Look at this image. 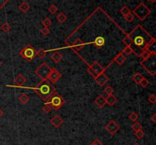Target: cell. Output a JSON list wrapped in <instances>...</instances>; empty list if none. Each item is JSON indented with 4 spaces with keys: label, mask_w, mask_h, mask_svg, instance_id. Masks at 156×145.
I'll list each match as a JSON object with an SVG mask.
<instances>
[{
    "label": "cell",
    "mask_w": 156,
    "mask_h": 145,
    "mask_svg": "<svg viewBox=\"0 0 156 145\" xmlns=\"http://www.w3.org/2000/svg\"><path fill=\"white\" fill-rule=\"evenodd\" d=\"M133 49L131 48V46H126V47L123 49V53L124 54V55H127V56H129V55H130V54L133 52Z\"/></svg>",
    "instance_id": "836d02e7"
},
{
    "label": "cell",
    "mask_w": 156,
    "mask_h": 145,
    "mask_svg": "<svg viewBox=\"0 0 156 145\" xmlns=\"http://www.w3.org/2000/svg\"><path fill=\"white\" fill-rule=\"evenodd\" d=\"M0 129H1V127H0Z\"/></svg>",
    "instance_id": "681fc988"
},
{
    "label": "cell",
    "mask_w": 156,
    "mask_h": 145,
    "mask_svg": "<svg viewBox=\"0 0 156 145\" xmlns=\"http://www.w3.org/2000/svg\"><path fill=\"white\" fill-rule=\"evenodd\" d=\"M19 100L21 102L22 104H25L27 103V102L29 101V97L27 95V94H25V93H23V94H21L19 97Z\"/></svg>",
    "instance_id": "d4e9b609"
},
{
    "label": "cell",
    "mask_w": 156,
    "mask_h": 145,
    "mask_svg": "<svg viewBox=\"0 0 156 145\" xmlns=\"http://www.w3.org/2000/svg\"><path fill=\"white\" fill-rule=\"evenodd\" d=\"M87 71H88V74H89V75H91L92 77H93L94 78H95L96 77L98 76V75H97V74H96L95 71H94L93 69H92V68H91V67H90V66L88 67V68Z\"/></svg>",
    "instance_id": "ab89813d"
},
{
    "label": "cell",
    "mask_w": 156,
    "mask_h": 145,
    "mask_svg": "<svg viewBox=\"0 0 156 145\" xmlns=\"http://www.w3.org/2000/svg\"><path fill=\"white\" fill-rule=\"evenodd\" d=\"M148 100L150 103L155 104L156 103V96L155 94H151V95L148 97Z\"/></svg>",
    "instance_id": "74e56055"
},
{
    "label": "cell",
    "mask_w": 156,
    "mask_h": 145,
    "mask_svg": "<svg viewBox=\"0 0 156 145\" xmlns=\"http://www.w3.org/2000/svg\"><path fill=\"white\" fill-rule=\"evenodd\" d=\"M51 70H52V69L50 68V65H48L46 62H44L36 69L35 73L42 80H44V79H47L48 75L51 71Z\"/></svg>",
    "instance_id": "8992f818"
},
{
    "label": "cell",
    "mask_w": 156,
    "mask_h": 145,
    "mask_svg": "<svg viewBox=\"0 0 156 145\" xmlns=\"http://www.w3.org/2000/svg\"><path fill=\"white\" fill-rule=\"evenodd\" d=\"M133 145H140V144H138V143H134Z\"/></svg>",
    "instance_id": "bcb514c9"
},
{
    "label": "cell",
    "mask_w": 156,
    "mask_h": 145,
    "mask_svg": "<svg viewBox=\"0 0 156 145\" xmlns=\"http://www.w3.org/2000/svg\"><path fill=\"white\" fill-rule=\"evenodd\" d=\"M84 43L81 41L80 39H77L74 43H73V48L75 51H80L83 48Z\"/></svg>",
    "instance_id": "2e32d148"
},
{
    "label": "cell",
    "mask_w": 156,
    "mask_h": 145,
    "mask_svg": "<svg viewBox=\"0 0 156 145\" xmlns=\"http://www.w3.org/2000/svg\"><path fill=\"white\" fill-rule=\"evenodd\" d=\"M3 115H4V112L2 111V109H0V118H1Z\"/></svg>",
    "instance_id": "ee69618b"
},
{
    "label": "cell",
    "mask_w": 156,
    "mask_h": 145,
    "mask_svg": "<svg viewBox=\"0 0 156 145\" xmlns=\"http://www.w3.org/2000/svg\"><path fill=\"white\" fill-rule=\"evenodd\" d=\"M132 129H133V130L135 132V131H137L142 129V125H140V123H139L138 122H134V123H133V125H132Z\"/></svg>",
    "instance_id": "4dcf8cb0"
},
{
    "label": "cell",
    "mask_w": 156,
    "mask_h": 145,
    "mask_svg": "<svg viewBox=\"0 0 156 145\" xmlns=\"http://www.w3.org/2000/svg\"><path fill=\"white\" fill-rule=\"evenodd\" d=\"M140 84L141 85L142 87L145 88V87H148V85L149 84V81H148L146 78H143V79H142V81L140 82Z\"/></svg>",
    "instance_id": "d590c367"
},
{
    "label": "cell",
    "mask_w": 156,
    "mask_h": 145,
    "mask_svg": "<svg viewBox=\"0 0 156 145\" xmlns=\"http://www.w3.org/2000/svg\"><path fill=\"white\" fill-rule=\"evenodd\" d=\"M147 1H148V2H155L156 0H147Z\"/></svg>",
    "instance_id": "f6af8a7d"
},
{
    "label": "cell",
    "mask_w": 156,
    "mask_h": 145,
    "mask_svg": "<svg viewBox=\"0 0 156 145\" xmlns=\"http://www.w3.org/2000/svg\"><path fill=\"white\" fill-rule=\"evenodd\" d=\"M129 35L131 37L133 40L131 45L133 51L135 49H139L137 56H140L144 50H146L151 43L155 41V39L152 37V36H150L140 25L135 27Z\"/></svg>",
    "instance_id": "6da1fadb"
},
{
    "label": "cell",
    "mask_w": 156,
    "mask_h": 145,
    "mask_svg": "<svg viewBox=\"0 0 156 145\" xmlns=\"http://www.w3.org/2000/svg\"><path fill=\"white\" fill-rule=\"evenodd\" d=\"M123 44L126 45V46H131L132 43H133V40H132L131 37L129 35H127L124 37V39H123Z\"/></svg>",
    "instance_id": "603a6c76"
},
{
    "label": "cell",
    "mask_w": 156,
    "mask_h": 145,
    "mask_svg": "<svg viewBox=\"0 0 156 145\" xmlns=\"http://www.w3.org/2000/svg\"><path fill=\"white\" fill-rule=\"evenodd\" d=\"M94 104L99 108H101L103 107V106H104L105 104H106L105 97H104L103 95H99L98 97L94 99Z\"/></svg>",
    "instance_id": "7c38bea8"
},
{
    "label": "cell",
    "mask_w": 156,
    "mask_h": 145,
    "mask_svg": "<svg viewBox=\"0 0 156 145\" xmlns=\"http://www.w3.org/2000/svg\"><path fill=\"white\" fill-rule=\"evenodd\" d=\"M14 81L18 86H22L27 81V80L22 75H18L15 77Z\"/></svg>",
    "instance_id": "9a60e30c"
},
{
    "label": "cell",
    "mask_w": 156,
    "mask_h": 145,
    "mask_svg": "<svg viewBox=\"0 0 156 145\" xmlns=\"http://www.w3.org/2000/svg\"><path fill=\"white\" fill-rule=\"evenodd\" d=\"M1 30H2L4 33H8V31L11 30V26L7 22H4L1 26Z\"/></svg>",
    "instance_id": "484cf974"
},
{
    "label": "cell",
    "mask_w": 156,
    "mask_h": 145,
    "mask_svg": "<svg viewBox=\"0 0 156 145\" xmlns=\"http://www.w3.org/2000/svg\"><path fill=\"white\" fill-rule=\"evenodd\" d=\"M105 129L110 133V135H114L120 130V125L117 124L116 121L111 120L108 124L107 125Z\"/></svg>",
    "instance_id": "ba28073f"
},
{
    "label": "cell",
    "mask_w": 156,
    "mask_h": 145,
    "mask_svg": "<svg viewBox=\"0 0 156 145\" xmlns=\"http://www.w3.org/2000/svg\"><path fill=\"white\" fill-rule=\"evenodd\" d=\"M143 78L144 77L142 76V75L140 74V73H135V74H134V75L132 76V78H133V81L137 84H140V82L143 79Z\"/></svg>",
    "instance_id": "ffe728a7"
},
{
    "label": "cell",
    "mask_w": 156,
    "mask_h": 145,
    "mask_svg": "<svg viewBox=\"0 0 156 145\" xmlns=\"http://www.w3.org/2000/svg\"><path fill=\"white\" fill-rule=\"evenodd\" d=\"M127 58H126V56H124V54L123 52H120V53H119L116 57L114 58V61L115 62H117V64L119 65H122L124 63V62L126 61Z\"/></svg>",
    "instance_id": "4fadbf2b"
},
{
    "label": "cell",
    "mask_w": 156,
    "mask_h": 145,
    "mask_svg": "<svg viewBox=\"0 0 156 145\" xmlns=\"http://www.w3.org/2000/svg\"><path fill=\"white\" fill-rule=\"evenodd\" d=\"M91 145H96V144H93V143H92V144H91Z\"/></svg>",
    "instance_id": "c3c4849f"
},
{
    "label": "cell",
    "mask_w": 156,
    "mask_h": 145,
    "mask_svg": "<svg viewBox=\"0 0 156 145\" xmlns=\"http://www.w3.org/2000/svg\"><path fill=\"white\" fill-rule=\"evenodd\" d=\"M8 2V0H0V10L5 5V4H6Z\"/></svg>",
    "instance_id": "60d3db41"
},
{
    "label": "cell",
    "mask_w": 156,
    "mask_h": 145,
    "mask_svg": "<svg viewBox=\"0 0 156 145\" xmlns=\"http://www.w3.org/2000/svg\"><path fill=\"white\" fill-rule=\"evenodd\" d=\"M125 17V19H126V21H128V22H132V21L134 20V15L132 14V13H129L127 15H126Z\"/></svg>",
    "instance_id": "8d00e7d4"
},
{
    "label": "cell",
    "mask_w": 156,
    "mask_h": 145,
    "mask_svg": "<svg viewBox=\"0 0 156 145\" xmlns=\"http://www.w3.org/2000/svg\"><path fill=\"white\" fill-rule=\"evenodd\" d=\"M94 80H95L96 83L98 84L100 87H102V86H104L108 82L109 78L104 73H102V74H100V75H98V76L96 77Z\"/></svg>",
    "instance_id": "9c48e42d"
},
{
    "label": "cell",
    "mask_w": 156,
    "mask_h": 145,
    "mask_svg": "<svg viewBox=\"0 0 156 145\" xmlns=\"http://www.w3.org/2000/svg\"><path fill=\"white\" fill-rule=\"evenodd\" d=\"M105 100H106V104H107L109 106H114L118 101L117 98L113 94L112 95H108L107 97H105Z\"/></svg>",
    "instance_id": "5bb4252c"
},
{
    "label": "cell",
    "mask_w": 156,
    "mask_h": 145,
    "mask_svg": "<svg viewBox=\"0 0 156 145\" xmlns=\"http://www.w3.org/2000/svg\"><path fill=\"white\" fill-rule=\"evenodd\" d=\"M42 110H43V111H44L45 113L47 114V113H49V112L52 110V107H51V106H50L48 103H46L44 105V106L42 107Z\"/></svg>",
    "instance_id": "f1b7e54d"
},
{
    "label": "cell",
    "mask_w": 156,
    "mask_h": 145,
    "mask_svg": "<svg viewBox=\"0 0 156 145\" xmlns=\"http://www.w3.org/2000/svg\"><path fill=\"white\" fill-rule=\"evenodd\" d=\"M90 67L93 69L97 75H100V74H102V73H104V71H105V69H104L103 67L98 62H94Z\"/></svg>",
    "instance_id": "8fae6325"
},
{
    "label": "cell",
    "mask_w": 156,
    "mask_h": 145,
    "mask_svg": "<svg viewBox=\"0 0 156 145\" xmlns=\"http://www.w3.org/2000/svg\"><path fill=\"white\" fill-rule=\"evenodd\" d=\"M120 12L123 16H126V15H127L128 14H129V13H131V10H130V8H129V7L125 5V6L122 7V8H120Z\"/></svg>",
    "instance_id": "cb8c5ba5"
},
{
    "label": "cell",
    "mask_w": 156,
    "mask_h": 145,
    "mask_svg": "<svg viewBox=\"0 0 156 145\" xmlns=\"http://www.w3.org/2000/svg\"><path fill=\"white\" fill-rule=\"evenodd\" d=\"M34 91L44 101H48L51 96L56 92L55 87L48 79L42 80L34 88Z\"/></svg>",
    "instance_id": "7a4b0ae2"
},
{
    "label": "cell",
    "mask_w": 156,
    "mask_h": 145,
    "mask_svg": "<svg viewBox=\"0 0 156 145\" xmlns=\"http://www.w3.org/2000/svg\"><path fill=\"white\" fill-rule=\"evenodd\" d=\"M37 56H38V57L40 59L44 58L47 56V51L44 49H40L38 51H37Z\"/></svg>",
    "instance_id": "83f0119b"
},
{
    "label": "cell",
    "mask_w": 156,
    "mask_h": 145,
    "mask_svg": "<svg viewBox=\"0 0 156 145\" xmlns=\"http://www.w3.org/2000/svg\"><path fill=\"white\" fill-rule=\"evenodd\" d=\"M48 11H49V12L51 14V15H54V14H56V12L58 11V8H57V7L55 5H51L50 7H49V8H48Z\"/></svg>",
    "instance_id": "d6a6232c"
},
{
    "label": "cell",
    "mask_w": 156,
    "mask_h": 145,
    "mask_svg": "<svg viewBox=\"0 0 156 145\" xmlns=\"http://www.w3.org/2000/svg\"><path fill=\"white\" fill-rule=\"evenodd\" d=\"M65 102L66 101H65L64 98L62 97L61 95H60L59 93L55 92L51 96V97L49 99L47 103L51 106L52 109H53L55 111H57L60 108H61L64 105Z\"/></svg>",
    "instance_id": "277c9868"
},
{
    "label": "cell",
    "mask_w": 156,
    "mask_h": 145,
    "mask_svg": "<svg viewBox=\"0 0 156 145\" xmlns=\"http://www.w3.org/2000/svg\"><path fill=\"white\" fill-rule=\"evenodd\" d=\"M40 33H41L42 35L47 36L48 34L50 33V30H49V28H48V27H44L41 30H40Z\"/></svg>",
    "instance_id": "f35d334b"
},
{
    "label": "cell",
    "mask_w": 156,
    "mask_h": 145,
    "mask_svg": "<svg viewBox=\"0 0 156 145\" xmlns=\"http://www.w3.org/2000/svg\"><path fill=\"white\" fill-rule=\"evenodd\" d=\"M104 92L105 93H106L107 95H112L113 93L114 92V89L111 86H107V87H106L105 88H104Z\"/></svg>",
    "instance_id": "4316f807"
},
{
    "label": "cell",
    "mask_w": 156,
    "mask_h": 145,
    "mask_svg": "<svg viewBox=\"0 0 156 145\" xmlns=\"http://www.w3.org/2000/svg\"><path fill=\"white\" fill-rule=\"evenodd\" d=\"M92 143L94 144H96V145H104L103 144L101 143V142L100 141H99V140H98V139H95V140H94Z\"/></svg>",
    "instance_id": "b9f144b4"
},
{
    "label": "cell",
    "mask_w": 156,
    "mask_h": 145,
    "mask_svg": "<svg viewBox=\"0 0 156 145\" xmlns=\"http://www.w3.org/2000/svg\"><path fill=\"white\" fill-rule=\"evenodd\" d=\"M152 54L150 53L148 51H147V50H144L143 52H142L141 54H140V56L142 59V61H145L146 60V59H149L150 57H151V56H152ZM152 56H154V55H152Z\"/></svg>",
    "instance_id": "7402d4cb"
},
{
    "label": "cell",
    "mask_w": 156,
    "mask_h": 145,
    "mask_svg": "<svg viewBox=\"0 0 156 145\" xmlns=\"http://www.w3.org/2000/svg\"><path fill=\"white\" fill-rule=\"evenodd\" d=\"M133 15L137 17L140 21H143L151 14V10L146 6V4H144L143 2H141L139 5H137L133 9Z\"/></svg>",
    "instance_id": "3957f363"
},
{
    "label": "cell",
    "mask_w": 156,
    "mask_h": 145,
    "mask_svg": "<svg viewBox=\"0 0 156 145\" xmlns=\"http://www.w3.org/2000/svg\"><path fill=\"white\" fill-rule=\"evenodd\" d=\"M50 58L52 59L55 63H59L62 60V56L61 55V53H60L59 52H55L54 53H53L50 56Z\"/></svg>",
    "instance_id": "ac0fdd59"
},
{
    "label": "cell",
    "mask_w": 156,
    "mask_h": 145,
    "mask_svg": "<svg viewBox=\"0 0 156 145\" xmlns=\"http://www.w3.org/2000/svg\"><path fill=\"white\" fill-rule=\"evenodd\" d=\"M42 25H44V27H46L49 28V27L52 25V21H51V20H50V18H45L44 21H42Z\"/></svg>",
    "instance_id": "f546056e"
},
{
    "label": "cell",
    "mask_w": 156,
    "mask_h": 145,
    "mask_svg": "<svg viewBox=\"0 0 156 145\" xmlns=\"http://www.w3.org/2000/svg\"><path fill=\"white\" fill-rule=\"evenodd\" d=\"M104 44H105V39L103 37H98L94 40V46L98 48L102 47L104 45Z\"/></svg>",
    "instance_id": "e0dca14e"
},
{
    "label": "cell",
    "mask_w": 156,
    "mask_h": 145,
    "mask_svg": "<svg viewBox=\"0 0 156 145\" xmlns=\"http://www.w3.org/2000/svg\"><path fill=\"white\" fill-rule=\"evenodd\" d=\"M20 56L27 62H31L37 56V50L31 45L28 44L20 51Z\"/></svg>",
    "instance_id": "5b68a950"
},
{
    "label": "cell",
    "mask_w": 156,
    "mask_h": 145,
    "mask_svg": "<svg viewBox=\"0 0 156 145\" xmlns=\"http://www.w3.org/2000/svg\"><path fill=\"white\" fill-rule=\"evenodd\" d=\"M62 78V74H61L58 70L55 69H52L51 71L50 72L47 77V79L53 84L56 83L60 79Z\"/></svg>",
    "instance_id": "52a82bcc"
},
{
    "label": "cell",
    "mask_w": 156,
    "mask_h": 145,
    "mask_svg": "<svg viewBox=\"0 0 156 145\" xmlns=\"http://www.w3.org/2000/svg\"><path fill=\"white\" fill-rule=\"evenodd\" d=\"M30 9V5L27 2H23L19 6V10L23 13H26Z\"/></svg>",
    "instance_id": "d6986e66"
},
{
    "label": "cell",
    "mask_w": 156,
    "mask_h": 145,
    "mask_svg": "<svg viewBox=\"0 0 156 145\" xmlns=\"http://www.w3.org/2000/svg\"><path fill=\"white\" fill-rule=\"evenodd\" d=\"M56 20L60 23H64L65 21L67 20V16L63 12L59 13L56 16Z\"/></svg>",
    "instance_id": "44dd1931"
},
{
    "label": "cell",
    "mask_w": 156,
    "mask_h": 145,
    "mask_svg": "<svg viewBox=\"0 0 156 145\" xmlns=\"http://www.w3.org/2000/svg\"><path fill=\"white\" fill-rule=\"evenodd\" d=\"M129 119L132 121V122H136L138 120V118H139V116H138L137 113H135V112H132L131 114L129 116Z\"/></svg>",
    "instance_id": "e575fe53"
},
{
    "label": "cell",
    "mask_w": 156,
    "mask_h": 145,
    "mask_svg": "<svg viewBox=\"0 0 156 145\" xmlns=\"http://www.w3.org/2000/svg\"><path fill=\"white\" fill-rule=\"evenodd\" d=\"M155 118H156V115L155 114L152 115V116H151V118H150V119H151V120L152 121V122H153V123H155V122H156Z\"/></svg>",
    "instance_id": "7bdbcfd3"
},
{
    "label": "cell",
    "mask_w": 156,
    "mask_h": 145,
    "mask_svg": "<svg viewBox=\"0 0 156 145\" xmlns=\"http://www.w3.org/2000/svg\"><path fill=\"white\" fill-rule=\"evenodd\" d=\"M1 65H2V61L0 60V66H1Z\"/></svg>",
    "instance_id": "7dc6e473"
},
{
    "label": "cell",
    "mask_w": 156,
    "mask_h": 145,
    "mask_svg": "<svg viewBox=\"0 0 156 145\" xmlns=\"http://www.w3.org/2000/svg\"><path fill=\"white\" fill-rule=\"evenodd\" d=\"M135 136L138 139H142L144 137H145V132L143 131L140 129V130L137 131L135 132Z\"/></svg>",
    "instance_id": "1f68e13d"
},
{
    "label": "cell",
    "mask_w": 156,
    "mask_h": 145,
    "mask_svg": "<svg viewBox=\"0 0 156 145\" xmlns=\"http://www.w3.org/2000/svg\"><path fill=\"white\" fill-rule=\"evenodd\" d=\"M50 123L52 124L53 126H54L56 129H58L61 126L63 123V120L58 116V115H55L50 120Z\"/></svg>",
    "instance_id": "30bf717a"
}]
</instances>
